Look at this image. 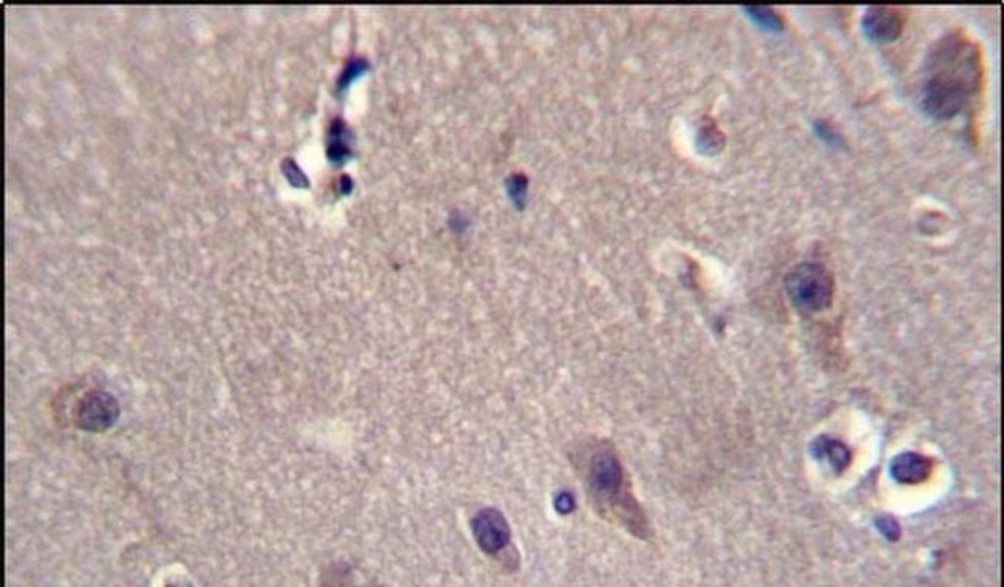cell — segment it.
<instances>
[{"instance_id": "1", "label": "cell", "mask_w": 1004, "mask_h": 587, "mask_svg": "<svg viewBox=\"0 0 1004 587\" xmlns=\"http://www.w3.org/2000/svg\"><path fill=\"white\" fill-rule=\"evenodd\" d=\"M983 82L981 51L963 33H950L933 47L927 62L923 109L930 118L952 119L960 115Z\"/></svg>"}, {"instance_id": "2", "label": "cell", "mask_w": 1004, "mask_h": 587, "mask_svg": "<svg viewBox=\"0 0 1004 587\" xmlns=\"http://www.w3.org/2000/svg\"><path fill=\"white\" fill-rule=\"evenodd\" d=\"M589 482L592 492L601 503L621 506V512L626 515V526L640 537L646 535L645 516L635 503V499L625 492V476L620 459L608 445H601L592 453L589 459Z\"/></svg>"}, {"instance_id": "3", "label": "cell", "mask_w": 1004, "mask_h": 587, "mask_svg": "<svg viewBox=\"0 0 1004 587\" xmlns=\"http://www.w3.org/2000/svg\"><path fill=\"white\" fill-rule=\"evenodd\" d=\"M785 289L796 308L804 313H822L832 306L835 279L822 263L805 262L788 272Z\"/></svg>"}, {"instance_id": "4", "label": "cell", "mask_w": 1004, "mask_h": 587, "mask_svg": "<svg viewBox=\"0 0 1004 587\" xmlns=\"http://www.w3.org/2000/svg\"><path fill=\"white\" fill-rule=\"evenodd\" d=\"M906 24L903 10L893 7H870L862 16L865 36L878 44H890L901 36Z\"/></svg>"}, {"instance_id": "5", "label": "cell", "mask_w": 1004, "mask_h": 587, "mask_svg": "<svg viewBox=\"0 0 1004 587\" xmlns=\"http://www.w3.org/2000/svg\"><path fill=\"white\" fill-rule=\"evenodd\" d=\"M118 416V407L112 397L104 393H90L76 408V422L85 430H106Z\"/></svg>"}, {"instance_id": "6", "label": "cell", "mask_w": 1004, "mask_h": 587, "mask_svg": "<svg viewBox=\"0 0 1004 587\" xmlns=\"http://www.w3.org/2000/svg\"><path fill=\"white\" fill-rule=\"evenodd\" d=\"M476 541L487 554H496L509 543L510 530L506 520L496 510L479 512L473 521Z\"/></svg>"}, {"instance_id": "7", "label": "cell", "mask_w": 1004, "mask_h": 587, "mask_svg": "<svg viewBox=\"0 0 1004 587\" xmlns=\"http://www.w3.org/2000/svg\"><path fill=\"white\" fill-rule=\"evenodd\" d=\"M933 472V461L920 453L906 452L896 456L890 464V475L899 484H920Z\"/></svg>"}, {"instance_id": "8", "label": "cell", "mask_w": 1004, "mask_h": 587, "mask_svg": "<svg viewBox=\"0 0 1004 587\" xmlns=\"http://www.w3.org/2000/svg\"><path fill=\"white\" fill-rule=\"evenodd\" d=\"M811 455L819 461L827 462L836 473H842L852 462L850 448L844 442L830 436H819L810 445Z\"/></svg>"}, {"instance_id": "9", "label": "cell", "mask_w": 1004, "mask_h": 587, "mask_svg": "<svg viewBox=\"0 0 1004 587\" xmlns=\"http://www.w3.org/2000/svg\"><path fill=\"white\" fill-rule=\"evenodd\" d=\"M748 14L753 17L754 21L759 22L762 27L770 28V30H782L784 24H782V19L776 11L771 10L767 7H753L748 8Z\"/></svg>"}, {"instance_id": "10", "label": "cell", "mask_w": 1004, "mask_h": 587, "mask_svg": "<svg viewBox=\"0 0 1004 587\" xmlns=\"http://www.w3.org/2000/svg\"><path fill=\"white\" fill-rule=\"evenodd\" d=\"M876 529L882 537L889 541H898L901 538V527L892 515H881L876 518Z\"/></svg>"}, {"instance_id": "11", "label": "cell", "mask_w": 1004, "mask_h": 587, "mask_svg": "<svg viewBox=\"0 0 1004 587\" xmlns=\"http://www.w3.org/2000/svg\"><path fill=\"white\" fill-rule=\"evenodd\" d=\"M815 132L821 136V140L825 141L827 144H832V146H838L842 143L841 135L836 132L835 127L832 124L827 123V121H818L815 124Z\"/></svg>"}]
</instances>
